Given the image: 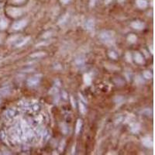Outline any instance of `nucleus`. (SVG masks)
Listing matches in <instances>:
<instances>
[{"mask_svg":"<svg viewBox=\"0 0 155 155\" xmlns=\"http://www.w3.org/2000/svg\"><path fill=\"white\" fill-rule=\"evenodd\" d=\"M126 58H127V61H131V56H130V54L129 53L126 54Z\"/></svg>","mask_w":155,"mask_h":155,"instance_id":"24","label":"nucleus"},{"mask_svg":"<svg viewBox=\"0 0 155 155\" xmlns=\"http://www.w3.org/2000/svg\"><path fill=\"white\" fill-rule=\"evenodd\" d=\"M0 92H1L2 94L3 95H6L9 92V90L8 88H6V89H2V90H0Z\"/></svg>","mask_w":155,"mask_h":155,"instance_id":"20","label":"nucleus"},{"mask_svg":"<svg viewBox=\"0 0 155 155\" xmlns=\"http://www.w3.org/2000/svg\"><path fill=\"white\" fill-rule=\"evenodd\" d=\"M109 55V57H112V58H113V59H116V57H117V56H116V54H115L114 52H113V51H112V52H110Z\"/></svg>","mask_w":155,"mask_h":155,"instance_id":"22","label":"nucleus"},{"mask_svg":"<svg viewBox=\"0 0 155 155\" xmlns=\"http://www.w3.org/2000/svg\"><path fill=\"white\" fill-rule=\"evenodd\" d=\"M114 101L116 103H121L122 101H123V98H122V96H116V98H115Z\"/></svg>","mask_w":155,"mask_h":155,"instance_id":"17","label":"nucleus"},{"mask_svg":"<svg viewBox=\"0 0 155 155\" xmlns=\"http://www.w3.org/2000/svg\"><path fill=\"white\" fill-rule=\"evenodd\" d=\"M149 48H150V52H151L152 54H154V49H153V46H150V47H149Z\"/></svg>","mask_w":155,"mask_h":155,"instance_id":"26","label":"nucleus"},{"mask_svg":"<svg viewBox=\"0 0 155 155\" xmlns=\"http://www.w3.org/2000/svg\"><path fill=\"white\" fill-rule=\"evenodd\" d=\"M82 122L81 120H78L77 122V125H76V133H78L79 131L81 130L82 128Z\"/></svg>","mask_w":155,"mask_h":155,"instance_id":"15","label":"nucleus"},{"mask_svg":"<svg viewBox=\"0 0 155 155\" xmlns=\"http://www.w3.org/2000/svg\"><path fill=\"white\" fill-rule=\"evenodd\" d=\"M118 1H119V2H123V1H124V0H118Z\"/></svg>","mask_w":155,"mask_h":155,"instance_id":"31","label":"nucleus"},{"mask_svg":"<svg viewBox=\"0 0 155 155\" xmlns=\"http://www.w3.org/2000/svg\"><path fill=\"white\" fill-rule=\"evenodd\" d=\"M144 78H146L150 79V78H152V74L150 73V71H144Z\"/></svg>","mask_w":155,"mask_h":155,"instance_id":"16","label":"nucleus"},{"mask_svg":"<svg viewBox=\"0 0 155 155\" xmlns=\"http://www.w3.org/2000/svg\"><path fill=\"white\" fill-rule=\"evenodd\" d=\"M7 114H8V116H9V117H13V116H14V115H15V110H13V109L8 110L7 111Z\"/></svg>","mask_w":155,"mask_h":155,"instance_id":"18","label":"nucleus"},{"mask_svg":"<svg viewBox=\"0 0 155 155\" xmlns=\"http://www.w3.org/2000/svg\"><path fill=\"white\" fill-rule=\"evenodd\" d=\"M137 5L140 8H145L147 6V2L146 0H137Z\"/></svg>","mask_w":155,"mask_h":155,"instance_id":"9","label":"nucleus"},{"mask_svg":"<svg viewBox=\"0 0 155 155\" xmlns=\"http://www.w3.org/2000/svg\"><path fill=\"white\" fill-rule=\"evenodd\" d=\"M30 40V37H26V39H23V40H22V41H19L17 44H16V47H22V46H23L24 44H26V43L28 42V41Z\"/></svg>","mask_w":155,"mask_h":155,"instance_id":"12","label":"nucleus"},{"mask_svg":"<svg viewBox=\"0 0 155 155\" xmlns=\"http://www.w3.org/2000/svg\"><path fill=\"white\" fill-rule=\"evenodd\" d=\"M7 26H8V23L6 19H2L0 20V29H5Z\"/></svg>","mask_w":155,"mask_h":155,"instance_id":"13","label":"nucleus"},{"mask_svg":"<svg viewBox=\"0 0 155 155\" xmlns=\"http://www.w3.org/2000/svg\"><path fill=\"white\" fill-rule=\"evenodd\" d=\"M14 1L16 2H22L24 1V0H14Z\"/></svg>","mask_w":155,"mask_h":155,"instance_id":"30","label":"nucleus"},{"mask_svg":"<svg viewBox=\"0 0 155 155\" xmlns=\"http://www.w3.org/2000/svg\"><path fill=\"white\" fill-rule=\"evenodd\" d=\"M27 24V22L26 20H20V21H18L16 23H15L13 26V28L14 30H21L23 29V27L26 26Z\"/></svg>","mask_w":155,"mask_h":155,"instance_id":"3","label":"nucleus"},{"mask_svg":"<svg viewBox=\"0 0 155 155\" xmlns=\"http://www.w3.org/2000/svg\"><path fill=\"white\" fill-rule=\"evenodd\" d=\"M84 82L87 85H91V83H92V78L89 76V74H85L84 75Z\"/></svg>","mask_w":155,"mask_h":155,"instance_id":"11","label":"nucleus"},{"mask_svg":"<svg viewBox=\"0 0 155 155\" xmlns=\"http://www.w3.org/2000/svg\"><path fill=\"white\" fill-rule=\"evenodd\" d=\"M111 2H112V0H105V3L106 4H109Z\"/></svg>","mask_w":155,"mask_h":155,"instance_id":"29","label":"nucleus"},{"mask_svg":"<svg viewBox=\"0 0 155 155\" xmlns=\"http://www.w3.org/2000/svg\"><path fill=\"white\" fill-rule=\"evenodd\" d=\"M76 63L78 64V65H83L84 64V59L82 58H78L76 60Z\"/></svg>","mask_w":155,"mask_h":155,"instance_id":"21","label":"nucleus"},{"mask_svg":"<svg viewBox=\"0 0 155 155\" xmlns=\"http://www.w3.org/2000/svg\"><path fill=\"white\" fill-rule=\"evenodd\" d=\"M95 25V23L93 19H89L85 23V28L87 30H92Z\"/></svg>","mask_w":155,"mask_h":155,"instance_id":"7","label":"nucleus"},{"mask_svg":"<svg viewBox=\"0 0 155 155\" xmlns=\"http://www.w3.org/2000/svg\"><path fill=\"white\" fill-rule=\"evenodd\" d=\"M131 26L134 29L137 30H141L144 27V24L143 23L140 22V21H134L131 23Z\"/></svg>","mask_w":155,"mask_h":155,"instance_id":"5","label":"nucleus"},{"mask_svg":"<svg viewBox=\"0 0 155 155\" xmlns=\"http://www.w3.org/2000/svg\"><path fill=\"white\" fill-rule=\"evenodd\" d=\"M95 2H96V0H90V6H94Z\"/></svg>","mask_w":155,"mask_h":155,"instance_id":"25","label":"nucleus"},{"mask_svg":"<svg viewBox=\"0 0 155 155\" xmlns=\"http://www.w3.org/2000/svg\"><path fill=\"white\" fill-rule=\"evenodd\" d=\"M61 1L63 2V3H65V4H66V3H67V2H68L69 1H70V0H61Z\"/></svg>","mask_w":155,"mask_h":155,"instance_id":"27","label":"nucleus"},{"mask_svg":"<svg viewBox=\"0 0 155 155\" xmlns=\"http://www.w3.org/2000/svg\"><path fill=\"white\" fill-rule=\"evenodd\" d=\"M43 55H44V53L41 52V54H32L31 57H41V56H43Z\"/></svg>","mask_w":155,"mask_h":155,"instance_id":"23","label":"nucleus"},{"mask_svg":"<svg viewBox=\"0 0 155 155\" xmlns=\"http://www.w3.org/2000/svg\"><path fill=\"white\" fill-rule=\"evenodd\" d=\"M114 37V32L113 31H106L103 32L100 35L101 41L105 43H109L113 41Z\"/></svg>","mask_w":155,"mask_h":155,"instance_id":"1","label":"nucleus"},{"mask_svg":"<svg viewBox=\"0 0 155 155\" xmlns=\"http://www.w3.org/2000/svg\"><path fill=\"white\" fill-rule=\"evenodd\" d=\"M130 130L133 133H137L140 130V125L138 123H132L130 125Z\"/></svg>","mask_w":155,"mask_h":155,"instance_id":"10","label":"nucleus"},{"mask_svg":"<svg viewBox=\"0 0 155 155\" xmlns=\"http://www.w3.org/2000/svg\"><path fill=\"white\" fill-rule=\"evenodd\" d=\"M79 107H80V112L82 113H85V107L84 106V105L82 103H80L79 104Z\"/></svg>","mask_w":155,"mask_h":155,"instance_id":"19","label":"nucleus"},{"mask_svg":"<svg viewBox=\"0 0 155 155\" xmlns=\"http://www.w3.org/2000/svg\"><path fill=\"white\" fill-rule=\"evenodd\" d=\"M143 144L146 146L147 147H152L154 143L150 137H145L143 139Z\"/></svg>","mask_w":155,"mask_h":155,"instance_id":"6","label":"nucleus"},{"mask_svg":"<svg viewBox=\"0 0 155 155\" xmlns=\"http://www.w3.org/2000/svg\"><path fill=\"white\" fill-rule=\"evenodd\" d=\"M127 39H128V41H129L130 43H134V42H136V41L137 40V37H136V36H135L134 34H130Z\"/></svg>","mask_w":155,"mask_h":155,"instance_id":"14","label":"nucleus"},{"mask_svg":"<svg viewBox=\"0 0 155 155\" xmlns=\"http://www.w3.org/2000/svg\"><path fill=\"white\" fill-rule=\"evenodd\" d=\"M38 108H39V106H38L37 105H34V106H33V109H34V110L38 109Z\"/></svg>","mask_w":155,"mask_h":155,"instance_id":"28","label":"nucleus"},{"mask_svg":"<svg viewBox=\"0 0 155 155\" xmlns=\"http://www.w3.org/2000/svg\"><path fill=\"white\" fill-rule=\"evenodd\" d=\"M8 13L11 16L13 17H17L19 16H20L22 14V11L19 9H16V8H11L8 10Z\"/></svg>","mask_w":155,"mask_h":155,"instance_id":"2","label":"nucleus"},{"mask_svg":"<svg viewBox=\"0 0 155 155\" xmlns=\"http://www.w3.org/2000/svg\"><path fill=\"white\" fill-rule=\"evenodd\" d=\"M135 61L139 64H143L144 63V58H143V56L140 54L137 53L135 54Z\"/></svg>","mask_w":155,"mask_h":155,"instance_id":"8","label":"nucleus"},{"mask_svg":"<svg viewBox=\"0 0 155 155\" xmlns=\"http://www.w3.org/2000/svg\"><path fill=\"white\" fill-rule=\"evenodd\" d=\"M40 82V78L37 76H34V77H32L30 78L28 80H27V84L30 86H34V85H37Z\"/></svg>","mask_w":155,"mask_h":155,"instance_id":"4","label":"nucleus"}]
</instances>
